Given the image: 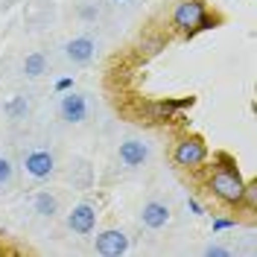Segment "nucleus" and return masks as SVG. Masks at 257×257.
Masks as SVG:
<instances>
[{
	"label": "nucleus",
	"mask_w": 257,
	"mask_h": 257,
	"mask_svg": "<svg viewBox=\"0 0 257 257\" xmlns=\"http://www.w3.org/2000/svg\"><path fill=\"white\" fill-rule=\"evenodd\" d=\"M205 193L210 199H216L222 208H231V210H240V202H242V190H245V181H242L240 170L234 158L228 152H219L213 167L208 170L205 176Z\"/></svg>",
	"instance_id": "nucleus-1"
},
{
	"label": "nucleus",
	"mask_w": 257,
	"mask_h": 257,
	"mask_svg": "<svg viewBox=\"0 0 257 257\" xmlns=\"http://www.w3.org/2000/svg\"><path fill=\"white\" fill-rule=\"evenodd\" d=\"M205 15H208V0H178L170 15V27L181 32L184 38H193L202 32Z\"/></svg>",
	"instance_id": "nucleus-2"
},
{
	"label": "nucleus",
	"mask_w": 257,
	"mask_h": 257,
	"mask_svg": "<svg viewBox=\"0 0 257 257\" xmlns=\"http://www.w3.org/2000/svg\"><path fill=\"white\" fill-rule=\"evenodd\" d=\"M210 149L205 144V138L202 135H181L173 146V164H176V170H202L205 167V161H208Z\"/></svg>",
	"instance_id": "nucleus-3"
},
{
	"label": "nucleus",
	"mask_w": 257,
	"mask_h": 257,
	"mask_svg": "<svg viewBox=\"0 0 257 257\" xmlns=\"http://www.w3.org/2000/svg\"><path fill=\"white\" fill-rule=\"evenodd\" d=\"M94 251L102 257H120L128 251V237L120 231V228H108L102 234H96L94 240Z\"/></svg>",
	"instance_id": "nucleus-4"
},
{
	"label": "nucleus",
	"mask_w": 257,
	"mask_h": 257,
	"mask_svg": "<svg viewBox=\"0 0 257 257\" xmlns=\"http://www.w3.org/2000/svg\"><path fill=\"white\" fill-rule=\"evenodd\" d=\"M24 170H27V176L44 181V178L53 176L56 161H53V155H50L47 149H35V152H30V155L24 158Z\"/></svg>",
	"instance_id": "nucleus-5"
},
{
	"label": "nucleus",
	"mask_w": 257,
	"mask_h": 257,
	"mask_svg": "<svg viewBox=\"0 0 257 257\" xmlns=\"http://www.w3.org/2000/svg\"><path fill=\"white\" fill-rule=\"evenodd\" d=\"M67 228H70L73 234H91L96 228V208L88 205V202L76 205V208L67 213Z\"/></svg>",
	"instance_id": "nucleus-6"
},
{
	"label": "nucleus",
	"mask_w": 257,
	"mask_h": 257,
	"mask_svg": "<svg viewBox=\"0 0 257 257\" xmlns=\"http://www.w3.org/2000/svg\"><path fill=\"white\" fill-rule=\"evenodd\" d=\"M117 155H120V164L123 167H144L146 158H149V146L144 141H123L120 149H117Z\"/></svg>",
	"instance_id": "nucleus-7"
},
{
	"label": "nucleus",
	"mask_w": 257,
	"mask_h": 257,
	"mask_svg": "<svg viewBox=\"0 0 257 257\" xmlns=\"http://www.w3.org/2000/svg\"><path fill=\"white\" fill-rule=\"evenodd\" d=\"M59 114H62V120L67 123H82L85 120V114H88V102H85V96L79 94H70L62 96V102H59Z\"/></svg>",
	"instance_id": "nucleus-8"
},
{
	"label": "nucleus",
	"mask_w": 257,
	"mask_h": 257,
	"mask_svg": "<svg viewBox=\"0 0 257 257\" xmlns=\"http://www.w3.org/2000/svg\"><path fill=\"white\" fill-rule=\"evenodd\" d=\"M94 38H88V35H79V38H73V41H67V47H64V56L70 59L73 64H88L94 59Z\"/></svg>",
	"instance_id": "nucleus-9"
},
{
	"label": "nucleus",
	"mask_w": 257,
	"mask_h": 257,
	"mask_svg": "<svg viewBox=\"0 0 257 257\" xmlns=\"http://www.w3.org/2000/svg\"><path fill=\"white\" fill-rule=\"evenodd\" d=\"M141 222L146 228H152V231H158V228L170 222V208L164 202H146L144 210H141Z\"/></svg>",
	"instance_id": "nucleus-10"
},
{
	"label": "nucleus",
	"mask_w": 257,
	"mask_h": 257,
	"mask_svg": "<svg viewBox=\"0 0 257 257\" xmlns=\"http://www.w3.org/2000/svg\"><path fill=\"white\" fill-rule=\"evenodd\" d=\"M32 205H35V213H38V216H47V219H53V216L59 213V199H56L53 193H47V190L38 193Z\"/></svg>",
	"instance_id": "nucleus-11"
},
{
	"label": "nucleus",
	"mask_w": 257,
	"mask_h": 257,
	"mask_svg": "<svg viewBox=\"0 0 257 257\" xmlns=\"http://www.w3.org/2000/svg\"><path fill=\"white\" fill-rule=\"evenodd\" d=\"M44 70H47V59H44V53H30V56L24 59V73H27V76L35 79V76H41Z\"/></svg>",
	"instance_id": "nucleus-12"
},
{
	"label": "nucleus",
	"mask_w": 257,
	"mask_h": 257,
	"mask_svg": "<svg viewBox=\"0 0 257 257\" xmlns=\"http://www.w3.org/2000/svg\"><path fill=\"white\" fill-rule=\"evenodd\" d=\"M240 210L245 213H257V181H245V190H242V202H240Z\"/></svg>",
	"instance_id": "nucleus-13"
},
{
	"label": "nucleus",
	"mask_w": 257,
	"mask_h": 257,
	"mask_svg": "<svg viewBox=\"0 0 257 257\" xmlns=\"http://www.w3.org/2000/svg\"><path fill=\"white\" fill-rule=\"evenodd\" d=\"M27 111H30V102H27V96H15L12 102H6V114H9L12 120H21Z\"/></svg>",
	"instance_id": "nucleus-14"
},
{
	"label": "nucleus",
	"mask_w": 257,
	"mask_h": 257,
	"mask_svg": "<svg viewBox=\"0 0 257 257\" xmlns=\"http://www.w3.org/2000/svg\"><path fill=\"white\" fill-rule=\"evenodd\" d=\"M12 176H15V167H12V161L0 155V184H9V181H12Z\"/></svg>",
	"instance_id": "nucleus-15"
},
{
	"label": "nucleus",
	"mask_w": 257,
	"mask_h": 257,
	"mask_svg": "<svg viewBox=\"0 0 257 257\" xmlns=\"http://www.w3.org/2000/svg\"><path fill=\"white\" fill-rule=\"evenodd\" d=\"M161 47H164V41H161V38H144V41H141V50L149 53V56H152V53H158Z\"/></svg>",
	"instance_id": "nucleus-16"
},
{
	"label": "nucleus",
	"mask_w": 257,
	"mask_h": 257,
	"mask_svg": "<svg viewBox=\"0 0 257 257\" xmlns=\"http://www.w3.org/2000/svg\"><path fill=\"white\" fill-rule=\"evenodd\" d=\"M205 254H208V257H228L231 251L222 248V245H208V248H205Z\"/></svg>",
	"instance_id": "nucleus-17"
},
{
	"label": "nucleus",
	"mask_w": 257,
	"mask_h": 257,
	"mask_svg": "<svg viewBox=\"0 0 257 257\" xmlns=\"http://www.w3.org/2000/svg\"><path fill=\"white\" fill-rule=\"evenodd\" d=\"M234 225H237V219H216L213 231H225V228H234Z\"/></svg>",
	"instance_id": "nucleus-18"
},
{
	"label": "nucleus",
	"mask_w": 257,
	"mask_h": 257,
	"mask_svg": "<svg viewBox=\"0 0 257 257\" xmlns=\"http://www.w3.org/2000/svg\"><path fill=\"white\" fill-rule=\"evenodd\" d=\"M79 15L85 18V21H91V18H96V6H82Z\"/></svg>",
	"instance_id": "nucleus-19"
},
{
	"label": "nucleus",
	"mask_w": 257,
	"mask_h": 257,
	"mask_svg": "<svg viewBox=\"0 0 257 257\" xmlns=\"http://www.w3.org/2000/svg\"><path fill=\"white\" fill-rule=\"evenodd\" d=\"M73 88V79H59L56 82V91H70Z\"/></svg>",
	"instance_id": "nucleus-20"
},
{
	"label": "nucleus",
	"mask_w": 257,
	"mask_h": 257,
	"mask_svg": "<svg viewBox=\"0 0 257 257\" xmlns=\"http://www.w3.org/2000/svg\"><path fill=\"white\" fill-rule=\"evenodd\" d=\"M187 208H190L193 213H196V216H202V213H205V210H202V205H199L196 199H190V202H187Z\"/></svg>",
	"instance_id": "nucleus-21"
},
{
	"label": "nucleus",
	"mask_w": 257,
	"mask_h": 257,
	"mask_svg": "<svg viewBox=\"0 0 257 257\" xmlns=\"http://www.w3.org/2000/svg\"><path fill=\"white\" fill-rule=\"evenodd\" d=\"M6 254V245H3V240H0V257Z\"/></svg>",
	"instance_id": "nucleus-22"
}]
</instances>
